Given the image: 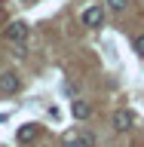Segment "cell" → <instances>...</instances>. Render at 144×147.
Wrapping results in <instances>:
<instances>
[{"mask_svg": "<svg viewBox=\"0 0 144 147\" xmlns=\"http://www.w3.org/2000/svg\"><path fill=\"white\" fill-rule=\"evenodd\" d=\"M3 37H6L12 46H16V43H25V40H28V25H25V22H9L6 31H3Z\"/></svg>", "mask_w": 144, "mask_h": 147, "instance_id": "1", "label": "cell"}, {"mask_svg": "<svg viewBox=\"0 0 144 147\" xmlns=\"http://www.w3.org/2000/svg\"><path fill=\"white\" fill-rule=\"evenodd\" d=\"M101 22H104V9L98 3H92V6L83 9V25L86 28H101Z\"/></svg>", "mask_w": 144, "mask_h": 147, "instance_id": "2", "label": "cell"}, {"mask_svg": "<svg viewBox=\"0 0 144 147\" xmlns=\"http://www.w3.org/2000/svg\"><path fill=\"white\" fill-rule=\"evenodd\" d=\"M18 89H22V80H18L12 71H3V74H0V92H3V95H16Z\"/></svg>", "mask_w": 144, "mask_h": 147, "instance_id": "3", "label": "cell"}, {"mask_svg": "<svg viewBox=\"0 0 144 147\" xmlns=\"http://www.w3.org/2000/svg\"><path fill=\"white\" fill-rule=\"evenodd\" d=\"M132 123H135V113H132V110L120 107L117 113H114V129H117V132H129V129H132Z\"/></svg>", "mask_w": 144, "mask_h": 147, "instance_id": "4", "label": "cell"}, {"mask_svg": "<svg viewBox=\"0 0 144 147\" xmlns=\"http://www.w3.org/2000/svg\"><path fill=\"white\" fill-rule=\"evenodd\" d=\"M37 135H40V126L37 123H25V126H18L16 141L18 144H31V141H37Z\"/></svg>", "mask_w": 144, "mask_h": 147, "instance_id": "5", "label": "cell"}, {"mask_svg": "<svg viewBox=\"0 0 144 147\" xmlns=\"http://www.w3.org/2000/svg\"><path fill=\"white\" fill-rule=\"evenodd\" d=\"M71 110H74V117H77V119H89V117H92V104H89V101H83V98L74 101Z\"/></svg>", "mask_w": 144, "mask_h": 147, "instance_id": "6", "label": "cell"}, {"mask_svg": "<svg viewBox=\"0 0 144 147\" xmlns=\"http://www.w3.org/2000/svg\"><path fill=\"white\" fill-rule=\"evenodd\" d=\"M62 147H83L80 138H77V132H68V135H64V141H62Z\"/></svg>", "mask_w": 144, "mask_h": 147, "instance_id": "7", "label": "cell"}, {"mask_svg": "<svg viewBox=\"0 0 144 147\" xmlns=\"http://www.w3.org/2000/svg\"><path fill=\"white\" fill-rule=\"evenodd\" d=\"M77 138H80V144H83V147H92V144H95V138H92L89 132H77Z\"/></svg>", "mask_w": 144, "mask_h": 147, "instance_id": "8", "label": "cell"}, {"mask_svg": "<svg viewBox=\"0 0 144 147\" xmlns=\"http://www.w3.org/2000/svg\"><path fill=\"white\" fill-rule=\"evenodd\" d=\"M126 3H129V0H107V6L114 9V12H123V9H126Z\"/></svg>", "mask_w": 144, "mask_h": 147, "instance_id": "9", "label": "cell"}, {"mask_svg": "<svg viewBox=\"0 0 144 147\" xmlns=\"http://www.w3.org/2000/svg\"><path fill=\"white\" fill-rule=\"evenodd\" d=\"M135 52L144 58V34H138V37H135Z\"/></svg>", "mask_w": 144, "mask_h": 147, "instance_id": "10", "label": "cell"}, {"mask_svg": "<svg viewBox=\"0 0 144 147\" xmlns=\"http://www.w3.org/2000/svg\"><path fill=\"white\" fill-rule=\"evenodd\" d=\"M6 119H9V117H6V113H0V123H6Z\"/></svg>", "mask_w": 144, "mask_h": 147, "instance_id": "11", "label": "cell"}]
</instances>
